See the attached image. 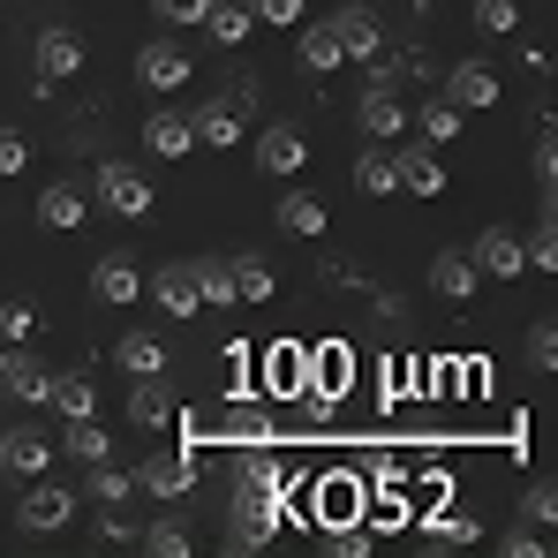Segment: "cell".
<instances>
[{
  "instance_id": "1",
  "label": "cell",
  "mask_w": 558,
  "mask_h": 558,
  "mask_svg": "<svg viewBox=\"0 0 558 558\" xmlns=\"http://www.w3.org/2000/svg\"><path fill=\"white\" fill-rule=\"evenodd\" d=\"M279 513H287V498H250V490H234V513H227V551H265L279 536Z\"/></svg>"
},
{
  "instance_id": "2",
  "label": "cell",
  "mask_w": 558,
  "mask_h": 558,
  "mask_svg": "<svg viewBox=\"0 0 558 558\" xmlns=\"http://www.w3.org/2000/svg\"><path fill=\"white\" fill-rule=\"evenodd\" d=\"M98 204L121 211V219H144V211H151V182H144L136 167H113V159H106V167H98Z\"/></svg>"
},
{
  "instance_id": "3",
  "label": "cell",
  "mask_w": 558,
  "mask_h": 558,
  "mask_svg": "<svg viewBox=\"0 0 558 558\" xmlns=\"http://www.w3.org/2000/svg\"><path fill=\"white\" fill-rule=\"evenodd\" d=\"M53 453H61V446H53L46 430L15 423V430L0 438V475H46V468H53Z\"/></svg>"
},
{
  "instance_id": "4",
  "label": "cell",
  "mask_w": 558,
  "mask_h": 558,
  "mask_svg": "<svg viewBox=\"0 0 558 558\" xmlns=\"http://www.w3.org/2000/svg\"><path fill=\"white\" fill-rule=\"evenodd\" d=\"M144 294V272H136V257H92V302H106V310H121V302H136Z\"/></svg>"
},
{
  "instance_id": "5",
  "label": "cell",
  "mask_w": 558,
  "mask_h": 558,
  "mask_svg": "<svg viewBox=\"0 0 558 558\" xmlns=\"http://www.w3.org/2000/svg\"><path fill=\"white\" fill-rule=\"evenodd\" d=\"M136 483H144L151 498H167V506H174L189 483H196V453H189V446H167V453H151V461H144Z\"/></svg>"
},
{
  "instance_id": "6",
  "label": "cell",
  "mask_w": 558,
  "mask_h": 558,
  "mask_svg": "<svg viewBox=\"0 0 558 558\" xmlns=\"http://www.w3.org/2000/svg\"><path fill=\"white\" fill-rule=\"evenodd\" d=\"M136 76H144L151 92H182L189 84V53L174 46V38H151V46L136 53Z\"/></svg>"
},
{
  "instance_id": "7",
  "label": "cell",
  "mask_w": 558,
  "mask_h": 558,
  "mask_svg": "<svg viewBox=\"0 0 558 558\" xmlns=\"http://www.w3.org/2000/svg\"><path fill=\"white\" fill-rule=\"evenodd\" d=\"M355 121H363V136L392 144V136L408 129V106H400V92H392V84H371V92H363V106H355Z\"/></svg>"
},
{
  "instance_id": "8",
  "label": "cell",
  "mask_w": 558,
  "mask_h": 558,
  "mask_svg": "<svg viewBox=\"0 0 558 558\" xmlns=\"http://www.w3.org/2000/svg\"><path fill=\"white\" fill-rule=\"evenodd\" d=\"M257 167H265V174H302V167H310V144H302L294 121H279V129L257 136Z\"/></svg>"
},
{
  "instance_id": "9",
  "label": "cell",
  "mask_w": 558,
  "mask_h": 558,
  "mask_svg": "<svg viewBox=\"0 0 558 558\" xmlns=\"http://www.w3.org/2000/svg\"><path fill=\"white\" fill-rule=\"evenodd\" d=\"M76 69H84V38H76V31H61V23H53V31H38V76H46V84H69Z\"/></svg>"
},
{
  "instance_id": "10",
  "label": "cell",
  "mask_w": 558,
  "mask_h": 558,
  "mask_svg": "<svg viewBox=\"0 0 558 558\" xmlns=\"http://www.w3.org/2000/svg\"><path fill=\"white\" fill-rule=\"evenodd\" d=\"M69 513H76V498H69L61 483H38V490L15 506V521H23L31 536H46V529H69Z\"/></svg>"
},
{
  "instance_id": "11",
  "label": "cell",
  "mask_w": 558,
  "mask_h": 558,
  "mask_svg": "<svg viewBox=\"0 0 558 558\" xmlns=\"http://www.w3.org/2000/svg\"><path fill=\"white\" fill-rule=\"evenodd\" d=\"M144 287H151V302H159L167 317H196V310H204V302H196V272H189V265H159Z\"/></svg>"
},
{
  "instance_id": "12",
  "label": "cell",
  "mask_w": 558,
  "mask_h": 558,
  "mask_svg": "<svg viewBox=\"0 0 558 558\" xmlns=\"http://www.w3.org/2000/svg\"><path fill=\"white\" fill-rule=\"evenodd\" d=\"M332 31H340V53H348V61H377V53H385V31H377L371 8H340Z\"/></svg>"
},
{
  "instance_id": "13",
  "label": "cell",
  "mask_w": 558,
  "mask_h": 558,
  "mask_svg": "<svg viewBox=\"0 0 558 558\" xmlns=\"http://www.w3.org/2000/svg\"><path fill=\"white\" fill-rule=\"evenodd\" d=\"M189 129H196V144L234 151V144H242V106H234V98H211V106H196V113H189Z\"/></svg>"
},
{
  "instance_id": "14",
  "label": "cell",
  "mask_w": 558,
  "mask_h": 558,
  "mask_svg": "<svg viewBox=\"0 0 558 558\" xmlns=\"http://www.w3.org/2000/svg\"><path fill=\"white\" fill-rule=\"evenodd\" d=\"M129 423H136V430H167V423H174V385H167V377H136Z\"/></svg>"
},
{
  "instance_id": "15",
  "label": "cell",
  "mask_w": 558,
  "mask_h": 558,
  "mask_svg": "<svg viewBox=\"0 0 558 558\" xmlns=\"http://www.w3.org/2000/svg\"><path fill=\"white\" fill-rule=\"evenodd\" d=\"M475 272H490V279H521V272H529V257H521V234L490 227V234L475 242Z\"/></svg>"
},
{
  "instance_id": "16",
  "label": "cell",
  "mask_w": 558,
  "mask_h": 558,
  "mask_svg": "<svg viewBox=\"0 0 558 558\" xmlns=\"http://www.w3.org/2000/svg\"><path fill=\"white\" fill-rule=\"evenodd\" d=\"M84 189H69V182H53V189H38V227L46 234H69V227H84Z\"/></svg>"
},
{
  "instance_id": "17",
  "label": "cell",
  "mask_w": 558,
  "mask_h": 558,
  "mask_svg": "<svg viewBox=\"0 0 558 558\" xmlns=\"http://www.w3.org/2000/svg\"><path fill=\"white\" fill-rule=\"evenodd\" d=\"M113 363L129 377H167V340H159V332H129V340L113 348Z\"/></svg>"
},
{
  "instance_id": "18",
  "label": "cell",
  "mask_w": 558,
  "mask_h": 558,
  "mask_svg": "<svg viewBox=\"0 0 558 558\" xmlns=\"http://www.w3.org/2000/svg\"><path fill=\"white\" fill-rule=\"evenodd\" d=\"M392 174H400V189H408V196H438V189H446V167H438L423 144H408V151L392 159Z\"/></svg>"
},
{
  "instance_id": "19",
  "label": "cell",
  "mask_w": 558,
  "mask_h": 558,
  "mask_svg": "<svg viewBox=\"0 0 558 558\" xmlns=\"http://www.w3.org/2000/svg\"><path fill=\"white\" fill-rule=\"evenodd\" d=\"M446 98H453V106H498V76H490V69H483V61H461V69H453V76H446Z\"/></svg>"
},
{
  "instance_id": "20",
  "label": "cell",
  "mask_w": 558,
  "mask_h": 558,
  "mask_svg": "<svg viewBox=\"0 0 558 558\" xmlns=\"http://www.w3.org/2000/svg\"><path fill=\"white\" fill-rule=\"evenodd\" d=\"M144 144L159 159H182V151H196V129H189V113H151L144 121Z\"/></svg>"
},
{
  "instance_id": "21",
  "label": "cell",
  "mask_w": 558,
  "mask_h": 558,
  "mask_svg": "<svg viewBox=\"0 0 558 558\" xmlns=\"http://www.w3.org/2000/svg\"><path fill=\"white\" fill-rule=\"evenodd\" d=\"M430 287H438L446 302H468V294H475V257H468V250H438V265H430Z\"/></svg>"
},
{
  "instance_id": "22",
  "label": "cell",
  "mask_w": 558,
  "mask_h": 558,
  "mask_svg": "<svg viewBox=\"0 0 558 558\" xmlns=\"http://www.w3.org/2000/svg\"><path fill=\"white\" fill-rule=\"evenodd\" d=\"M204 31H211L219 46H242V38L257 31V15H250V0H211V8H204Z\"/></svg>"
},
{
  "instance_id": "23",
  "label": "cell",
  "mask_w": 558,
  "mask_h": 558,
  "mask_svg": "<svg viewBox=\"0 0 558 558\" xmlns=\"http://www.w3.org/2000/svg\"><path fill=\"white\" fill-rule=\"evenodd\" d=\"M0 385H8L15 400H31V408H46V392H53V371H38L31 355H8V363H0Z\"/></svg>"
},
{
  "instance_id": "24",
  "label": "cell",
  "mask_w": 558,
  "mask_h": 558,
  "mask_svg": "<svg viewBox=\"0 0 558 558\" xmlns=\"http://www.w3.org/2000/svg\"><path fill=\"white\" fill-rule=\"evenodd\" d=\"M272 219H279V234H325V204H317L310 189H287Z\"/></svg>"
},
{
  "instance_id": "25",
  "label": "cell",
  "mask_w": 558,
  "mask_h": 558,
  "mask_svg": "<svg viewBox=\"0 0 558 558\" xmlns=\"http://www.w3.org/2000/svg\"><path fill=\"white\" fill-rule=\"evenodd\" d=\"M189 272H196V302H219V310H234V265H227V257H196Z\"/></svg>"
},
{
  "instance_id": "26",
  "label": "cell",
  "mask_w": 558,
  "mask_h": 558,
  "mask_svg": "<svg viewBox=\"0 0 558 558\" xmlns=\"http://www.w3.org/2000/svg\"><path fill=\"white\" fill-rule=\"evenodd\" d=\"M46 408H61L69 423H76V415H98V385H92V377H53Z\"/></svg>"
},
{
  "instance_id": "27",
  "label": "cell",
  "mask_w": 558,
  "mask_h": 558,
  "mask_svg": "<svg viewBox=\"0 0 558 558\" xmlns=\"http://www.w3.org/2000/svg\"><path fill=\"white\" fill-rule=\"evenodd\" d=\"M61 453H76V461L92 468V461H113V438L98 430V415H76V423H69V446H61Z\"/></svg>"
},
{
  "instance_id": "28",
  "label": "cell",
  "mask_w": 558,
  "mask_h": 558,
  "mask_svg": "<svg viewBox=\"0 0 558 558\" xmlns=\"http://www.w3.org/2000/svg\"><path fill=\"white\" fill-rule=\"evenodd\" d=\"M242 490H250V498H287V468H279L272 453H250V461H242Z\"/></svg>"
},
{
  "instance_id": "29",
  "label": "cell",
  "mask_w": 558,
  "mask_h": 558,
  "mask_svg": "<svg viewBox=\"0 0 558 558\" xmlns=\"http://www.w3.org/2000/svg\"><path fill=\"white\" fill-rule=\"evenodd\" d=\"M272 392L279 400L310 392V355H302V348H272Z\"/></svg>"
},
{
  "instance_id": "30",
  "label": "cell",
  "mask_w": 558,
  "mask_h": 558,
  "mask_svg": "<svg viewBox=\"0 0 558 558\" xmlns=\"http://www.w3.org/2000/svg\"><path fill=\"white\" fill-rule=\"evenodd\" d=\"M302 61H310V69H340V61H348V53H340V31H332V23H310V31H302Z\"/></svg>"
},
{
  "instance_id": "31",
  "label": "cell",
  "mask_w": 558,
  "mask_h": 558,
  "mask_svg": "<svg viewBox=\"0 0 558 558\" xmlns=\"http://www.w3.org/2000/svg\"><path fill=\"white\" fill-rule=\"evenodd\" d=\"M415 129H423L430 144H453V136H461V106H453V98H430V106L415 113Z\"/></svg>"
},
{
  "instance_id": "32",
  "label": "cell",
  "mask_w": 558,
  "mask_h": 558,
  "mask_svg": "<svg viewBox=\"0 0 558 558\" xmlns=\"http://www.w3.org/2000/svg\"><path fill=\"white\" fill-rule=\"evenodd\" d=\"M317 498H325V521H332V529H340V521H355V513H363V490H355V483H348V475H325V490H317Z\"/></svg>"
},
{
  "instance_id": "33",
  "label": "cell",
  "mask_w": 558,
  "mask_h": 558,
  "mask_svg": "<svg viewBox=\"0 0 558 558\" xmlns=\"http://www.w3.org/2000/svg\"><path fill=\"white\" fill-rule=\"evenodd\" d=\"M234 302H272V272H265V257H234Z\"/></svg>"
},
{
  "instance_id": "34",
  "label": "cell",
  "mask_w": 558,
  "mask_h": 558,
  "mask_svg": "<svg viewBox=\"0 0 558 558\" xmlns=\"http://www.w3.org/2000/svg\"><path fill=\"white\" fill-rule=\"evenodd\" d=\"M423 536H430V544H475V521L446 513V506H430V513H423Z\"/></svg>"
},
{
  "instance_id": "35",
  "label": "cell",
  "mask_w": 558,
  "mask_h": 558,
  "mask_svg": "<svg viewBox=\"0 0 558 558\" xmlns=\"http://www.w3.org/2000/svg\"><path fill=\"white\" fill-rule=\"evenodd\" d=\"M355 182L371 189V196H392V189H400V174H392V151H363V159H355Z\"/></svg>"
},
{
  "instance_id": "36",
  "label": "cell",
  "mask_w": 558,
  "mask_h": 558,
  "mask_svg": "<svg viewBox=\"0 0 558 558\" xmlns=\"http://www.w3.org/2000/svg\"><path fill=\"white\" fill-rule=\"evenodd\" d=\"M521 513H529V529H551V521H558V483H551V475H544V483H529Z\"/></svg>"
},
{
  "instance_id": "37",
  "label": "cell",
  "mask_w": 558,
  "mask_h": 558,
  "mask_svg": "<svg viewBox=\"0 0 558 558\" xmlns=\"http://www.w3.org/2000/svg\"><path fill=\"white\" fill-rule=\"evenodd\" d=\"M475 23H483L490 38H513V31H521V8H513V0H475Z\"/></svg>"
},
{
  "instance_id": "38",
  "label": "cell",
  "mask_w": 558,
  "mask_h": 558,
  "mask_svg": "<svg viewBox=\"0 0 558 558\" xmlns=\"http://www.w3.org/2000/svg\"><path fill=\"white\" fill-rule=\"evenodd\" d=\"M129 490H136V483H129L113 461H92V498H98V506H121Z\"/></svg>"
},
{
  "instance_id": "39",
  "label": "cell",
  "mask_w": 558,
  "mask_h": 558,
  "mask_svg": "<svg viewBox=\"0 0 558 558\" xmlns=\"http://www.w3.org/2000/svg\"><path fill=\"white\" fill-rule=\"evenodd\" d=\"M144 551H151V558H189V529H182V521H159V529H144Z\"/></svg>"
},
{
  "instance_id": "40",
  "label": "cell",
  "mask_w": 558,
  "mask_h": 558,
  "mask_svg": "<svg viewBox=\"0 0 558 558\" xmlns=\"http://www.w3.org/2000/svg\"><path fill=\"white\" fill-rule=\"evenodd\" d=\"M529 363H536V371H558V325L551 317L529 325Z\"/></svg>"
},
{
  "instance_id": "41",
  "label": "cell",
  "mask_w": 558,
  "mask_h": 558,
  "mask_svg": "<svg viewBox=\"0 0 558 558\" xmlns=\"http://www.w3.org/2000/svg\"><path fill=\"white\" fill-rule=\"evenodd\" d=\"M521 257H529L536 272H558V227H551V219L536 227V242H521Z\"/></svg>"
},
{
  "instance_id": "42",
  "label": "cell",
  "mask_w": 558,
  "mask_h": 558,
  "mask_svg": "<svg viewBox=\"0 0 558 558\" xmlns=\"http://www.w3.org/2000/svg\"><path fill=\"white\" fill-rule=\"evenodd\" d=\"M31 332H38L31 302H0V340H31Z\"/></svg>"
},
{
  "instance_id": "43",
  "label": "cell",
  "mask_w": 558,
  "mask_h": 558,
  "mask_svg": "<svg viewBox=\"0 0 558 558\" xmlns=\"http://www.w3.org/2000/svg\"><path fill=\"white\" fill-rule=\"evenodd\" d=\"M31 167V136L23 129H0V174H23Z\"/></svg>"
},
{
  "instance_id": "44",
  "label": "cell",
  "mask_w": 558,
  "mask_h": 558,
  "mask_svg": "<svg viewBox=\"0 0 558 558\" xmlns=\"http://www.w3.org/2000/svg\"><path fill=\"white\" fill-rule=\"evenodd\" d=\"M250 15H257V23H287V31H294V23H302V0H250Z\"/></svg>"
},
{
  "instance_id": "45",
  "label": "cell",
  "mask_w": 558,
  "mask_h": 558,
  "mask_svg": "<svg viewBox=\"0 0 558 558\" xmlns=\"http://www.w3.org/2000/svg\"><path fill=\"white\" fill-rule=\"evenodd\" d=\"M151 8H159L167 23H204V8H211V0H151Z\"/></svg>"
},
{
  "instance_id": "46",
  "label": "cell",
  "mask_w": 558,
  "mask_h": 558,
  "mask_svg": "<svg viewBox=\"0 0 558 558\" xmlns=\"http://www.w3.org/2000/svg\"><path fill=\"white\" fill-rule=\"evenodd\" d=\"M498 551H506V558H544V536H536V529H513Z\"/></svg>"
},
{
  "instance_id": "47",
  "label": "cell",
  "mask_w": 558,
  "mask_h": 558,
  "mask_svg": "<svg viewBox=\"0 0 558 558\" xmlns=\"http://www.w3.org/2000/svg\"><path fill=\"white\" fill-rule=\"evenodd\" d=\"M332 551H340V558H363V551H371V536H363V529H348V521H340V529H332Z\"/></svg>"
},
{
  "instance_id": "48",
  "label": "cell",
  "mask_w": 558,
  "mask_h": 558,
  "mask_svg": "<svg viewBox=\"0 0 558 558\" xmlns=\"http://www.w3.org/2000/svg\"><path fill=\"white\" fill-rule=\"evenodd\" d=\"M536 182H544V189L558 182V151H551V144H536Z\"/></svg>"
}]
</instances>
